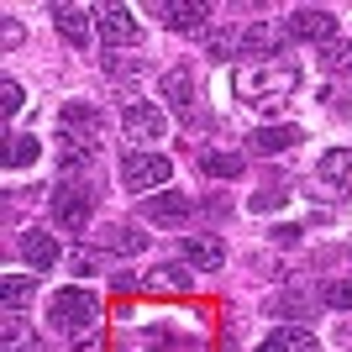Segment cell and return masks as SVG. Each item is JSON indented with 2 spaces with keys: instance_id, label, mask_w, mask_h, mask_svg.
Returning a JSON list of instances; mask_svg holds the SVG:
<instances>
[{
  "instance_id": "cell-1",
  "label": "cell",
  "mask_w": 352,
  "mask_h": 352,
  "mask_svg": "<svg viewBox=\"0 0 352 352\" xmlns=\"http://www.w3.org/2000/svg\"><path fill=\"white\" fill-rule=\"evenodd\" d=\"M294 89H300V69L284 58H258V63H242V69L232 74V95L242 105H279L289 100Z\"/></svg>"
},
{
  "instance_id": "cell-2",
  "label": "cell",
  "mask_w": 352,
  "mask_h": 352,
  "mask_svg": "<svg viewBox=\"0 0 352 352\" xmlns=\"http://www.w3.org/2000/svg\"><path fill=\"white\" fill-rule=\"evenodd\" d=\"M95 316H100V300H95L89 289H58L53 300H47V321H53V331H63V337L89 331Z\"/></svg>"
},
{
  "instance_id": "cell-3",
  "label": "cell",
  "mask_w": 352,
  "mask_h": 352,
  "mask_svg": "<svg viewBox=\"0 0 352 352\" xmlns=\"http://www.w3.org/2000/svg\"><path fill=\"white\" fill-rule=\"evenodd\" d=\"M168 174H174V163L163 158V153H142V147H132V153L121 158V184H126L132 195L168 184Z\"/></svg>"
},
{
  "instance_id": "cell-4",
  "label": "cell",
  "mask_w": 352,
  "mask_h": 352,
  "mask_svg": "<svg viewBox=\"0 0 352 352\" xmlns=\"http://www.w3.org/2000/svg\"><path fill=\"white\" fill-rule=\"evenodd\" d=\"M89 216H95V190H85V184H63V190L53 195V221H58L69 236H85Z\"/></svg>"
},
{
  "instance_id": "cell-5",
  "label": "cell",
  "mask_w": 352,
  "mask_h": 352,
  "mask_svg": "<svg viewBox=\"0 0 352 352\" xmlns=\"http://www.w3.org/2000/svg\"><path fill=\"white\" fill-rule=\"evenodd\" d=\"M121 126H126V137H132V142H158V137L168 132V116H163V105L137 100V105H126V111H121Z\"/></svg>"
},
{
  "instance_id": "cell-6",
  "label": "cell",
  "mask_w": 352,
  "mask_h": 352,
  "mask_svg": "<svg viewBox=\"0 0 352 352\" xmlns=\"http://www.w3.org/2000/svg\"><path fill=\"white\" fill-rule=\"evenodd\" d=\"M95 27H100L105 43H116V47H137L142 43V27H137V16L126 11V6H100Z\"/></svg>"
},
{
  "instance_id": "cell-7",
  "label": "cell",
  "mask_w": 352,
  "mask_h": 352,
  "mask_svg": "<svg viewBox=\"0 0 352 352\" xmlns=\"http://www.w3.org/2000/svg\"><path fill=\"white\" fill-rule=\"evenodd\" d=\"M289 37H300V43H331L337 37V16L321 11V6H300L289 16Z\"/></svg>"
},
{
  "instance_id": "cell-8",
  "label": "cell",
  "mask_w": 352,
  "mask_h": 352,
  "mask_svg": "<svg viewBox=\"0 0 352 352\" xmlns=\"http://www.w3.org/2000/svg\"><path fill=\"white\" fill-rule=\"evenodd\" d=\"M58 121H63V132H79V142H100L105 137V116L89 100H69Z\"/></svg>"
},
{
  "instance_id": "cell-9",
  "label": "cell",
  "mask_w": 352,
  "mask_h": 352,
  "mask_svg": "<svg viewBox=\"0 0 352 352\" xmlns=\"http://www.w3.org/2000/svg\"><path fill=\"white\" fill-rule=\"evenodd\" d=\"M316 179H326L337 195H352V147H331L316 158Z\"/></svg>"
},
{
  "instance_id": "cell-10",
  "label": "cell",
  "mask_w": 352,
  "mask_h": 352,
  "mask_svg": "<svg viewBox=\"0 0 352 352\" xmlns=\"http://www.w3.org/2000/svg\"><path fill=\"white\" fill-rule=\"evenodd\" d=\"M179 252H184V263L200 268V274H210V268L226 263V248H221L216 236H184V242H179Z\"/></svg>"
},
{
  "instance_id": "cell-11",
  "label": "cell",
  "mask_w": 352,
  "mask_h": 352,
  "mask_svg": "<svg viewBox=\"0 0 352 352\" xmlns=\"http://www.w3.org/2000/svg\"><path fill=\"white\" fill-rule=\"evenodd\" d=\"M142 216L158 221V226H174V221L190 216V195H184V190H163V195H153V200L142 206Z\"/></svg>"
},
{
  "instance_id": "cell-12",
  "label": "cell",
  "mask_w": 352,
  "mask_h": 352,
  "mask_svg": "<svg viewBox=\"0 0 352 352\" xmlns=\"http://www.w3.org/2000/svg\"><path fill=\"white\" fill-rule=\"evenodd\" d=\"M53 21H58V37L69 47H89V11H79V6H58Z\"/></svg>"
},
{
  "instance_id": "cell-13",
  "label": "cell",
  "mask_w": 352,
  "mask_h": 352,
  "mask_svg": "<svg viewBox=\"0 0 352 352\" xmlns=\"http://www.w3.org/2000/svg\"><path fill=\"white\" fill-rule=\"evenodd\" d=\"M21 258H27L32 268H53L58 263V242H53V232H21Z\"/></svg>"
},
{
  "instance_id": "cell-14",
  "label": "cell",
  "mask_w": 352,
  "mask_h": 352,
  "mask_svg": "<svg viewBox=\"0 0 352 352\" xmlns=\"http://www.w3.org/2000/svg\"><path fill=\"white\" fill-rule=\"evenodd\" d=\"M300 142V126H258V132L248 137V147H258V153H289V147Z\"/></svg>"
},
{
  "instance_id": "cell-15",
  "label": "cell",
  "mask_w": 352,
  "mask_h": 352,
  "mask_svg": "<svg viewBox=\"0 0 352 352\" xmlns=\"http://www.w3.org/2000/svg\"><path fill=\"white\" fill-rule=\"evenodd\" d=\"M158 16L168 21L174 32H195V27H206V6H179V0H168V6H158Z\"/></svg>"
},
{
  "instance_id": "cell-16",
  "label": "cell",
  "mask_w": 352,
  "mask_h": 352,
  "mask_svg": "<svg viewBox=\"0 0 352 352\" xmlns=\"http://www.w3.org/2000/svg\"><path fill=\"white\" fill-rule=\"evenodd\" d=\"M258 352H321V342L310 337V331H274Z\"/></svg>"
},
{
  "instance_id": "cell-17",
  "label": "cell",
  "mask_w": 352,
  "mask_h": 352,
  "mask_svg": "<svg viewBox=\"0 0 352 352\" xmlns=\"http://www.w3.org/2000/svg\"><path fill=\"white\" fill-rule=\"evenodd\" d=\"M100 242H105L111 252H142V248H147V232H137V226H105Z\"/></svg>"
},
{
  "instance_id": "cell-18",
  "label": "cell",
  "mask_w": 352,
  "mask_h": 352,
  "mask_svg": "<svg viewBox=\"0 0 352 352\" xmlns=\"http://www.w3.org/2000/svg\"><path fill=\"white\" fill-rule=\"evenodd\" d=\"M147 352H200V342L179 337V331H168V326H153V331H147Z\"/></svg>"
},
{
  "instance_id": "cell-19",
  "label": "cell",
  "mask_w": 352,
  "mask_h": 352,
  "mask_svg": "<svg viewBox=\"0 0 352 352\" xmlns=\"http://www.w3.org/2000/svg\"><path fill=\"white\" fill-rule=\"evenodd\" d=\"M163 95H168V100L179 105V111H184V116H190V105H195V79L184 69H174L168 74V79H163Z\"/></svg>"
},
{
  "instance_id": "cell-20",
  "label": "cell",
  "mask_w": 352,
  "mask_h": 352,
  "mask_svg": "<svg viewBox=\"0 0 352 352\" xmlns=\"http://www.w3.org/2000/svg\"><path fill=\"white\" fill-rule=\"evenodd\" d=\"M37 137H11V142H6V168H32V163H37Z\"/></svg>"
},
{
  "instance_id": "cell-21",
  "label": "cell",
  "mask_w": 352,
  "mask_h": 352,
  "mask_svg": "<svg viewBox=\"0 0 352 352\" xmlns=\"http://www.w3.org/2000/svg\"><path fill=\"white\" fill-rule=\"evenodd\" d=\"M0 300H6V316H16V310L32 300V279H21V274H6V284H0Z\"/></svg>"
},
{
  "instance_id": "cell-22",
  "label": "cell",
  "mask_w": 352,
  "mask_h": 352,
  "mask_svg": "<svg viewBox=\"0 0 352 352\" xmlns=\"http://www.w3.org/2000/svg\"><path fill=\"white\" fill-rule=\"evenodd\" d=\"M242 47H248V53H268V58H279V37H274L268 27H248V32H242Z\"/></svg>"
},
{
  "instance_id": "cell-23",
  "label": "cell",
  "mask_w": 352,
  "mask_h": 352,
  "mask_svg": "<svg viewBox=\"0 0 352 352\" xmlns=\"http://www.w3.org/2000/svg\"><path fill=\"white\" fill-rule=\"evenodd\" d=\"M321 305L352 310V279H326V284H321Z\"/></svg>"
},
{
  "instance_id": "cell-24",
  "label": "cell",
  "mask_w": 352,
  "mask_h": 352,
  "mask_svg": "<svg viewBox=\"0 0 352 352\" xmlns=\"http://www.w3.org/2000/svg\"><path fill=\"white\" fill-rule=\"evenodd\" d=\"M58 163H63V174H79L89 163V147L79 142V137H63V147H58Z\"/></svg>"
},
{
  "instance_id": "cell-25",
  "label": "cell",
  "mask_w": 352,
  "mask_h": 352,
  "mask_svg": "<svg viewBox=\"0 0 352 352\" xmlns=\"http://www.w3.org/2000/svg\"><path fill=\"white\" fill-rule=\"evenodd\" d=\"M206 174H216V179H242V158H236V153H206Z\"/></svg>"
},
{
  "instance_id": "cell-26",
  "label": "cell",
  "mask_w": 352,
  "mask_h": 352,
  "mask_svg": "<svg viewBox=\"0 0 352 352\" xmlns=\"http://www.w3.org/2000/svg\"><path fill=\"white\" fill-rule=\"evenodd\" d=\"M0 100H6V105H0V111H6V116H16V111L27 105V89L16 85V79H6V85H0Z\"/></svg>"
},
{
  "instance_id": "cell-27",
  "label": "cell",
  "mask_w": 352,
  "mask_h": 352,
  "mask_svg": "<svg viewBox=\"0 0 352 352\" xmlns=\"http://www.w3.org/2000/svg\"><path fill=\"white\" fill-rule=\"evenodd\" d=\"M147 284H163V289H190V274L179 263H168V268H158V279H147Z\"/></svg>"
},
{
  "instance_id": "cell-28",
  "label": "cell",
  "mask_w": 352,
  "mask_h": 352,
  "mask_svg": "<svg viewBox=\"0 0 352 352\" xmlns=\"http://www.w3.org/2000/svg\"><path fill=\"white\" fill-rule=\"evenodd\" d=\"M6 352H32V337L16 326V316H6Z\"/></svg>"
},
{
  "instance_id": "cell-29",
  "label": "cell",
  "mask_w": 352,
  "mask_h": 352,
  "mask_svg": "<svg viewBox=\"0 0 352 352\" xmlns=\"http://www.w3.org/2000/svg\"><path fill=\"white\" fill-rule=\"evenodd\" d=\"M326 63H331L337 74H347L352 69V47L347 43H326Z\"/></svg>"
},
{
  "instance_id": "cell-30",
  "label": "cell",
  "mask_w": 352,
  "mask_h": 352,
  "mask_svg": "<svg viewBox=\"0 0 352 352\" xmlns=\"http://www.w3.org/2000/svg\"><path fill=\"white\" fill-rule=\"evenodd\" d=\"M284 206V190H274V195H252V210H279Z\"/></svg>"
}]
</instances>
